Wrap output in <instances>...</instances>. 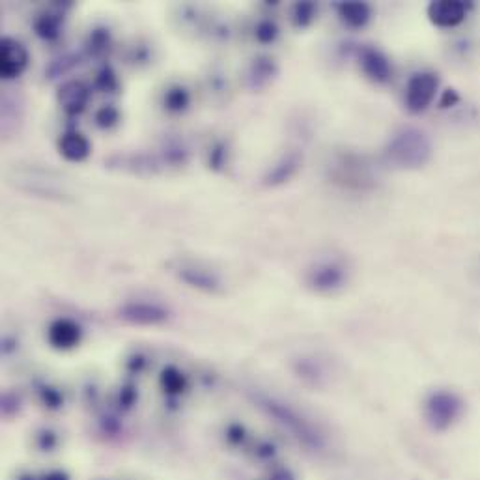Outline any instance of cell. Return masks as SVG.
Returning <instances> with one entry per match:
<instances>
[{
  "mask_svg": "<svg viewBox=\"0 0 480 480\" xmlns=\"http://www.w3.org/2000/svg\"><path fill=\"white\" fill-rule=\"evenodd\" d=\"M254 402L270 417H273L281 426L286 428L290 434L294 435L299 443H303L305 447L312 448V450H320L323 447V435L318 432V428L310 421H307L299 411L290 408L288 404L263 395L254 396Z\"/></svg>",
  "mask_w": 480,
  "mask_h": 480,
  "instance_id": "1",
  "label": "cell"
},
{
  "mask_svg": "<svg viewBox=\"0 0 480 480\" xmlns=\"http://www.w3.org/2000/svg\"><path fill=\"white\" fill-rule=\"evenodd\" d=\"M385 155L393 165L400 168H421L432 157V142L426 133L408 127L391 138Z\"/></svg>",
  "mask_w": 480,
  "mask_h": 480,
  "instance_id": "2",
  "label": "cell"
},
{
  "mask_svg": "<svg viewBox=\"0 0 480 480\" xmlns=\"http://www.w3.org/2000/svg\"><path fill=\"white\" fill-rule=\"evenodd\" d=\"M8 179L19 191H25L28 195H34V197L60 200V202L69 198L64 179L58 178L54 172L43 171V168H38V166L14 168L8 174Z\"/></svg>",
  "mask_w": 480,
  "mask_h": 480,
  "instance_id": "3",
  "label": "cell"
},
{
  "mask_svg": "<svg viewBox=\"0 0 480 480\" xmlns=\"http://www.w3.org/2000/svg\"><path fill=\"white\" fill-rule=\"evenodd\" d=\"M463 402L458 395L448 391H435L426 398L424 417L434 430H447L460 419Z\"/></svg>",
  "mask_w": 480,
  "mask_h": 480,
  "instance_id": "4",
  "label": "cell"
},
{
  "mask_svg": "<svg viewBox=\"0 0 480 480\" xmlns=\"http://www.w3.org/2000/svg\"><path fill=\"white\" fill-rule=\"evenodd\" d=\"M437 92V77L430 72L415 73L406 86V107L411 112L426 111Z\"/></svg>",
  "mask_w": 480,
  "mask_h": 480,
  "instance_id": "5",
  "label": "cell"
},
{
  "mask_svg": "<svg viewBox=\"0 0 480 480\" xmlns=\"http://www.w3.org/2000/svg\"><path fill=\"white\" fill-rule=\"evenodd\" d=\"M346 281L348 271L338 262L316 263L309 271V286L320 294H333L336 290L344 288Z\"/></svg>",
  "mask_w": 480,
  "mask_h": 480,
  "instance_id": "6",
  "label": "cell"
},
{
  "mask_svg": "<svg viewBox=\"0 0 480 480\" xmlns=\"http://www.w3.org/2000/svg\"><path fill=\"white\" fill-rule=\"evenodd\" d=\"M120 318L133 325H159L168 320V310L157 303L131 301L120 309Z\"/></svg>",
  "mask_w": 480,
  "mask_h": 480,
  "instance_id": "7",
  "label": "cell"
},
{
  "mask_svg": "<svg viewBox=\"0 0 480 480\" xmlns=\"http://www.w3.org/2000/svg\"><path fill=\"white\" fill-rule=\"evenodd\" d=\"M28 66V51L23 43L4 38L0 43V75L4 79H15Z\"/></svg>",
  "mask_w": 480,
  "mask_h": 480,
  "instance_id": "8",
  "label": "cell"
},
{
  "mask_svg": "<svg viewBox=\"0 0 480 480\" xmlns=\"http://www.w3.org/2000/svg\"><path fill=\"white\" fill-rule=\"evenodd\" d=\"M467 14V6L458 0H443V2H432L428 6V17L439 28H454L463 23Z\"/></svg>",
  "mask_w": 480,
  "mask_h": 480,
  "instance_id": "9",
  "label": "cell"
},
{
  "mask_svg": "<svg viewBox=\"0 0 480 480\" xmlns=\"http://www.w3.org/2000/svg\"><path fill=\"white\" fill-rule=\"evenodd\" d=\"M359 60H361V67L364 75L374 83H387L393 75V67L391 62L383 53L375 51V49H362L359 53Z\"/></svg>",
  "mask_w": 480,
  "mask_h": 480,
  "instance_id": "10",
  "label": "cell"
},
{
  "mask_svg": "<svg viewBox=\"0 0 480 480\" xmlns=\"http://www.w3.org/2000/svg\"><path fill=\"white\" fill-rule=\"evenodd\" d=\"M179 281L185 284H189L191 288H197L206 294H219L223 290V284L219 281V276L215 273H211L208 270H200L195 265H182L178 270Z\"/></svg>",
  "mask_w": 480,
  "mask_h": 480,
  "instance_id": "11",
  "label": "cell"
},
{
  "mask_svg": "<svg viewBox=\"0 0 480 480\" xmlns=\"http://www.w3.org/2000/svg\"><path fill=\"white\" fill-rule=\"evenodd\" d=\"M88 98H90L88 88L79 80H69L66 85L60 86L58 103L67 114H79L85 111Z\"/></svg>",
  "mask_w": 480,
  "mask_h": 480,
  "instance_id": "12",
  "label": "cell"
},
{
  "mask_svg": "<svg viewBox=\"0 0 480 480\" xmlns=\"http://www.w3.org/2000/svg\"><path fill=\"white\" fill-rule=\"evenodd\" d=\"M80 340V327L72 320H56L49 329V342L58 349L75 348Z\"/></svg>",
  "mask_w": 480,
  "mask_h": 480,
  "instance_id": "13",
  "label": "cell"
},
{
  "mask_svg": "<svg viewBox=\"0 0 480 480\" xmlns=\"http://www.w3.org/2000/svg\"><path fill=\"white\" fill-rule=\"evenodd\" d=\"M299 166H301V157L297 153H288L263 176V184L268 185V187H276V185L286 184V182H290V179L296 176Z\"/></svg>",
  "mask_w": 480,
  "mask_h": 480,
  "instance_id": "14",
  "label": "cell"
},
{
  "mask_svg": "<svg viewBox=\"0 0 480 480\" xmlns=\"http://www.w3.org/2000/svg\"><path fill=\"white\" fill-rule=\"evenodd\" d=\"M60 153L67 159V161H85L90 153V142L88 138L79 131H67L66 135H62L58 142Z\"/></svg>",
  "mask_w": 480,
  "mask_h": 480,
  "instance_id": "15",
  "label": "cell"
},
{
  "mask_svg": "<svg viewBox=\"0 0 480 480\" xmlns=\"http://www.w3.org/2000/svg\"><path fill=\"white\" fill-rule=\"evenodd\" d=\"M12 90H4L2 96V133L4 137H10L15 131V125L23 120V103H17V96H12Z\"/></svg>",
  "mask_w": 480,
  "mask_h": 480,
  "instance_id": "16",
  "label": "cell"
},
{
  "mask_svg": "<svg viewBox=\"0 0 480 480\" xmlns=\"http://www.w3.org/2000/svg\"><path fill=\"white\" fill-rule=\"evenodd\" d=\"M340 19L351 28H362L372 17V10L364 2H340L336 6Z\"/></svg>",
  "mask_w": 480,
  "mask_h": 480,
  "instance_id": "17",
  "label": "cell"
},
{
  "mask_svg": "<svg viewBox=\"0 0 480 480\" xmlns=\"http://www.w3.org/2000/svg\"><path fill=\"white\" fill-rule=\"evenodd\" d=\"M276 67L275 62L271 58H258L252 64V69L249 73L250 86L252 88H262L263 85H268L273 77H275Z\"/></svg>",
  "mask_w": 480,
  "mask_h": 480,
  "instance_id": "18",
  "label": "cell"
},
{
  "mask_svg": "<svg viewBox=\"0 0 480 480\" xmlns=\"http://www.w3.org/2000/svg\"><path fill=\"white\" fill-rule=\"evenodd\" d=\"M161 383H163L165 391H168L172 395L182 393L185 389V378L176 369H166L161 375Z\"/></svg>",
  "mask_w": 480,
  "mask_h": 480,
  "instance_id": "19",
  "label": "cell"
},
{
  "mask_svg": "<svg viewBox=\"0 0 480 480\" xmlns=\"http://www.w3.org/2000/svg\"><path fill=\"white\" fill-rule=\"evenodd\" d=\"M316 14V6L312 2H297L294 8V21L297 27H307L312 23Z\"/></svg>",
  "mask_w": 480,
  "mask_h": 480,
  "instance_id": "20",
  "label": "cell"
},
{
  "mask_svg": "<svg viewBox=\"0 0 480 480\" xmlns=\"http://www.w3.org/2000/svg\"><path fill=\"white\" fill-rule=\"evenodd\" d=\"M36 32L40 34L41 38L53 40V38L58 36V23H56L51 15L40 17V19L36 21Z\"/></svg>",
  "mask_w": 480,
  "mask_h": 480,
  "instance_id": "21",
  "label": "cell"
},
{
  "mask_svg": "<svg viewBox=\"0 0 480 480\" xmlns=\"http://www.w3.org/2000/svg\"><path fill=\"white\" fill-rule=\"evenodd\" d=\"M165 103L172 111H182V109H185V105L189 103V96H187V92H185L184 88H174V90H171V92L166 94Z\"/></svg>",
  "mask_w": 480,
  "mask_h": 480,
  "instance_id": "22",
  "label": "cell"
},
{
  "mask_svg": "<svg viewBox=\"0 0 480 480\" xmlns=\"http://www.w3.org/2000/svg\"><path fill=\"white\" fill-rule=\"evenodd\" d=\"M276 36H279V28H276L275 23H271V21H262L257 27V40L262 41V43L275 41Z\"/></svg>",
  "mask_w": 480,
  "mask_h": 480,
  "instance_id": "23",
  "label": "cell"
},
{
  "mask_svg": "<svg viewBox=\"0 0 480 480\" xmlns=\"http://www.w3.org/2000/svg\"><path fill=\"white\" fill-rule=\"evenodd\" d=\"M96 120H98V124L101 125V127H111V125H114L118 122V111H116L114 107H103V109L98 112Z\"/></svg>",
  "mask_w": 480,
  "mask_h": 480,
  "instance_id": "24",
  "label": "cell"
},
{
  "mask_svg": "<svg viewBox=\"0 0 480 480\" xmlns=\"http://www.w3.org/2000/svg\"><path fill=\"white\" fill-rule=\"evenodd\" d=\"M271 480H294V477H292L288 471H276V473L271 477Z\"/></svg>",
  "mask_w": 480,
  "mask_h": 480,
  "instance_id": "25",
  "label": "cell"
},
{
  "mask_svg": "<svg viewBox=\"0 0 480 480\" xmlns=\"http://www.w3.org/2000/svg\"><path fill=\"white\" fill-rule=\"evenodd\" d=\"M447 101H450V105H452L454 101H458V98H456V94H454L452 90H448V92H445V101H443L441 105L445 107V105H447Z\"/></svg>",
  "mask_w": 480,
  "mask_h": 480,
  "instance_id": "26",
  "label": "cell"
},
{
  "mask_svg": "<svg viewBox=\"0 0 480 480\" xmlns=\"http://www.w3.org/2000/svg\"><path fill=\"white\" fill-rule=\"evenodd\" d=\"M45 480H66V477L62 473H53V474H49Z\"/></svg>",
  "mask_w": 480,
  "mask_h": 480,
  "instance_id": "27",
  "label": "cell"
}]
</instances>
